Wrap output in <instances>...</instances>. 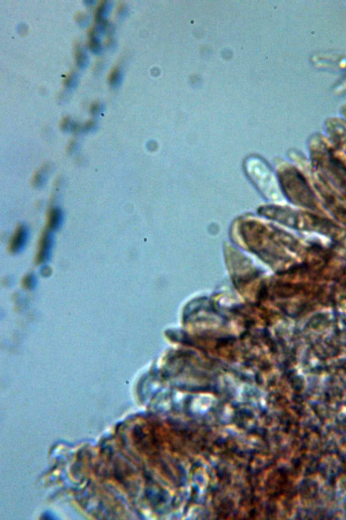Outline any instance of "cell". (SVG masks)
<instances>
[{
	"mask_svg": "<svg viewBox=\"0 0 346 520\" xmlns=\"http://www.w3.org/2000/svg\"><path fill=\"white\" fill-rule=\"evenodd\" d=\"M27 228L23 225H19L15 229L9 242V250L11 252H17L23 248L27 240Z\"/></svg>",
	"mask_w": 346,
	"mask_h": 520,
	"instance_id": "cell-1",
	"label": "cell"
},
{
	"mask_svg": "<svg viewBox=\"0 0 346 520\" xmlns=\"http://www.w3.org/2000/svg\"><path fill=\"white\" fill-rule=\"evenodd\" d=\"M50 231L45 229L42 236H41L40 242H39V248L38 253H37V262L41 263L46 259L48 252H49L50 245L52 244L51 238L50 236Z\"/></svg>",
	"mask_w": 346,
	"mask_h": 520,
	"instance_id": "cell-2",
	"label": "cell"
},
{
	"mask_svg": "<svg viewBox=\"0 0 346 520\" xmlns=\"http://www.w3.org/2000/svg\"><path fill=\"white\" fill-rule=\"evenodd\" d=\"M62 214L60 210L57 209H50L47 217V222L46 230L51 232L52 230L57 228L61 222Z\"/></svg>",
	"mask_w": 346,
	"mask_h": 520,
	"instance_id": "cell-3",
	"label": "cell"
}]
</instances>
